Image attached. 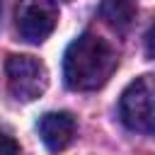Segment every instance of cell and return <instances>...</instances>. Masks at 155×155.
<instances>
[{
  "label": "cell",
  "mask_w": 155,
  "mask_h": 155,
  "mask_svg": "<svg viewBox=\"0 0 155 155\" xmlns=\"http://www.w3.org/2000/svg\"><path fill=\"white\" fill-rule=\"evenodd\" d=\"M119 56L102 36L85 31L70 41L63 56V78L70 90L90 92L102 87L116 70Z\"/></svg>",
  "instance_id": "obj_1"
},
{
  "label": "cell",
  "mask_w": 155,
  "mask_h": 155,
  "mask_svg": "<svg viewBox=\"0 0 155 155\" xmlns=\"http://www.w3.org/2000/svg\"><path fill=\"white\" fill-rule=\"evenodd\" d=\"M119 116L126 128L138 133H153L155 131V87L153 75L136 78L121 94L119 102Z\"/></svg>",
  "instance_id": "obj_2"
},
{
  "label": "cell",
  "mask_w": 155,
  "mask_h": 155,
  "mask_svg": "<svg viewBox=\"0 0 155 155\" xmlns=\"http://www.w3.org/2000/svg\"><path fill=\"white\" fill-rule=\"evenodd\" d=\"M5 75H7L10 94L17 102H34L48 87V70L34 56H24V53L7 56Z\"/></svg>",
  "instance_id": "obj_3"
},
{
  "label": "cell",
  "mask_w": 155,
  "mask_h": 155,
  "mask_svg": "<svg viewBox=\"0 0 155 155\" xmlns=\"http://www.w3.org/2000/svg\"><path fill=\"white\" fill-rule=\"evenodd\" d=\"M15 24L24 41H46L58 24V7L53 0H19L15 10Z\"/></svg>",
  "instance_id": "obj_4"
},
{
  "label": "cell",
  "mask_w": 155,
  "mask_h": 155,
  "mask_svg": "<svg viewBox=\"0 0 155 155\" xmlns=\"http://www.w3.org/2000/svg\"><path fill=\"white\" fill-rule=\"evenodd\" d=\"M39 136L48 150H63L75 136V119L68 111H48L39 121Z\"/></svg>",
  "instance_id": "obj_5"
},
{
  "label": "cell",
  "mask_w": 155,
  "mask_h": 155,
  "mask_svg": "<svg viewBox=\"0 0 155 155\" xmlns=\"http://www.w3.org/2000/svg\"><path fill=\"white\" fill-rule=\"evenodd\" d=\"M99 15L116 29H126L133 17H136V7L131 0H102Z\"/></svg>",
  "instance_id": "obj_6"
},
{
  "label": "cell",
  "mask_w": 155,
  "mask_h": 155,
  "mask_svg": "<svg viewBox=\"0 0 155 155\" xmlns=\"http://www.w3.org/2000/svg\"><path fill=\"white\" fill-rule=\"evenodd\" d=\"M0 153H19V143L10 136H0Z\"/></svg>",
  "instance_id": "obj_7"
},
{
  "label": "cell",
  "mask_w": 155,
  "mask_h": 155,
  "mask_svg": "<svg viewBox=\"0 0 155 155\" xmlns=\"http://www.w3.org/2000/svg\"><path fill=\"white\" fill-rule=\"evenodd\" d=\"M0 10H2V5H0Z\"/></svg>",
  "instance_id": "obj_8"
}]
</instances>
